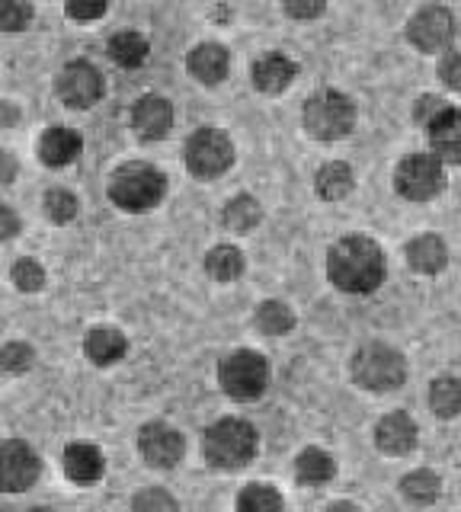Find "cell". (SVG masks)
<instances>
[{
	"label": "cell",
	"mask_w": 461,
	"mask_h": 512,
	"mask_svg": "<svg viewBox=\"0 0 461 512\" xmlns=\"http://www.w3.org/2000/svg\"><path fill=\"white\" fill-rule=\"evenodd\" d=\"M109 0H65V10L71 20H100Z\"/></svg>",
	"instance_id": "35"
},
{
	"label": "cell",
	"mask_w": 461,
	"mask_h": 512,
	"mask_svg": "<svg viewBox=\"0 0 461 512\" xmlns=\"http://www.w3.org/2000/svg\"><path fill=\"white\" fill-rule=\"evenodd\" d=\"M148 39L138 36V32H119V36L109 39V58H113L119 68H138V64L148 61Z\"/></svg>",
	"instance_id": "22"
},
{
	"label": "cell",
	"mask_w": 461,
	"mask_h": 512,
	"mask_svg": "<svg viewBox=\"0 0 461 512\" xmlns=\"http://www.w3.org/2000/svg\"><path fill=\"white\" fill-rule=\"evenodd\" d=\"M58 96L71 109H90L103 96V77L90 61H71L58 74Z\"/></svg>",
	"instance_id": "10"
},
{
	"label": "cell",
	"mask_w": 461,
	"mask_h": 512,
	"mask_svg": "<svg viewBox=\"0 0 461 512\" xmlns=\"http://www.w3.org/2000/svg\"><path fill=\"white\" fill-rule=\"evenodd\" d=\"M205 272H209L215 282H234L244 272L241 250H234V247H215V250H209V256H205Z\"/></svg>",
	"instance_id": "25"
},
{
	"label": "cell",
	"mask_w": 461,
	"mask_h": 512,
	"mask_svg": "<svg viewBox=\"0 0 461 512\" xmlns=\"http://www.w3.org/2000/svg\"><path fill=\"white\" fill-rule=\"evenodd\" d=\"M29 23H33V7L26 0H0V29L23 32Z\"/></svg>",
	"instance_id": "32"
},
{
	"label": "cell",
	"mask_w": 461,
	"mask_h": 512,
	"mask_svg": "<svg viewBox=\"0 0 461 512\" xmlns=\"http://www.w3.org/2000/svg\"><path fill=\"white\" fill-rule=\"evenodd\" d=\"M452 36H455V16L445 7H426L407 23V39L426 55L442 52L452 42Z\"/></svg>",
	"instance_id": "11"
},
{
	"label": "cell",
	"mask_w": 461,
	"mask_h": 512,
	"mask_svg": "<svg viewBox=\"0 0 461 512\" xmlns=\"http://www.w3.org/2000/svg\"><path fill=\"white\" fill-rule=\"evenodd\" d=\"M375 442L385 455H407L417 448V423L407 413H388L375 429Z\"/></svg>",
	"instance_id": "14"
},
{
	"label": "cell",
	"mask_w": 461,
	"mask_h": 512,
	"mask_svg": "<svg viewBox=\"0 0 461 512\" xmlns=\"http://www.w3.org/2000/svg\"><path fill=\"white\" fill-rule=\"evenodd\" d=\"M17 231H20V218H17V212H13V208H7V205H0V240L17 237Z\"/></svg>",
	"instance_id": "40"
},
{
	"label": "cell",
	"mask_w": 461,
	"mask_h": 512,
	"mask_svg": "<svg viewBox=\"0 0 461 512\" xmlns=\"http://www.w3.org/2000/svg\"><path fill=\"white\" fill-rule=\"evenodd\" d=\"M282 4L295 20H314V16H321L327 10V0H282Z\"/></svg>",
	"instance_id": "36"
},
{
	"label": "cell",
	"mask_w": 461,
	"mask_h": 512,
	"mask_svg": "<svg viewBox=\"0 0 461 512\" xmlns=\"http://www.w3.org/2000/svg\"><path fill=\"white\" fill-rule=\"evenodd\" d=\"M10 279L20 292H39V288L45 285V269L36 260H20V263H13Z\"/></svg>",
	"instance_id": "34"
},
{
	"label": "cell",
	"mask_w": 461,
	"mask_h": 512,
	"mask_svg": "<svg viewBox=\"0 0 461 512\" xmlns=\"http://www.w3.org/2000/svg\"><path fill=\"white\" fill-rule=\"evenodd\" d=\"M439 487H442V480L433 471H413L401 480V490L410 503H433L439 496Z\"/></svg>",
	"instance_id": "29"
},
{
	"label": "cell",
	"mask_w": 461,
	"mask_h": 512,
	"mask_svg": "<svg viewBox=\"0 0 461 512\" xmlns=\"http://www.w3.org/2000/svg\"><path fill=\"white\" fill-rule=\"evenodd\" d=\"M138 448H141V455H145V461L154 464V468H173V464H180V458L186 452V442L177 429H170L164 423H148L138 436Z\"/></svg>",
	"instance_id": "12"
},
{
	"label": "cell",
	"mask_w": 461,
	"mask_h": 512,
	"mask_svg": "<svg viewBox=\"0 0 461 512\" xmlns=\"http://www.w3.org/2000/svg\"><path fill=\"white\" fill-rule=\"evenodd\" d=\"M429 141L439 160L449 164H461V112L458 109H442L439 116L429 122Z\"/></svg>",
	"instance_id": "15"
},
{
	"label": "cell",
	"mask_w": 461,
	"mask_h": 512,
	"mask_svg": "<svg viewBox=\"0 0 461 512\" xmlns=\"http://www.w3.org/2000/svg\"><path fill=\"white\" fill-rule=\"evenodd\" d=\"M333 471H337L333 468V458L327 452H321V448H305L295 461V474L301 484H327Z\"/></svg>",
	"instance_id": "24"
},
{
	"label": "cell",
	"mask_w": 461,
	"mask_h": 512,
	"mask_svg": "<svg viewBox=\"0 0 461 512\" xmlns=\"http://www.w3.org/2000/svg\"><path fill=\"white\" fill-rule=\"evenodd\" d=\"M173 125V106L164 96H141L132 109V128L138 138L161 141Z\"/></svg>",
	"instance_id": "13"
},
{
	"label": "cell",
	"mask_w": 461,
	"mask_h": 512,
	"mask_svg": "<svg viewBox=\"0 0 461 512\" xmlns=\"http://www.w3.org/2000/svg\"><path fill=\"white\" fill-rule=\"evenodd\" d=\"M167 192V176L151 164H125L109 180V199L125 212H148Z\"/></svg>",
	"instance_id": "3"
},
{
	"label": "cell",
	"mask_w": 461,
	"mask_h": 512,
	"mask_svg": "<svg viewBox=\"0 0 461 512\" xmlns=\"http://www.w3.org/2000/svg\"><path fill=\"white\" fill-rule=\"evenodd\" d=\"M45 215H49L55 224H68L77 218V196L68 189H52L45 192Z\"/></svg>",
	"instance_id": "31"
},
{
	"label": "cell",
	"mask_w": 461,
	"mask_h": 512,
	"mask_svg": "<svg viewBox=\"0 0 461 512\" xmlns=\"http://www.w3.org/2000/svg\"><path fill=\"white\" fill-rule=\"evenodd\" d=\"M442 80H445V84H449L452 90L461 93V52H455V55L445 58V64H442Z\"/></svg>",
	"instance_id": "39"
},
{
	"label": "cell",
	"mask_w": 461,
	"mask_h": 512,
	"mask_svg": "<svg viewBox=\"0 0 461 512\" xmlns=\"http://www.w3.org/2000/svg\"><path fill=\"white\" fill-rule=\"evenodd\" d=\"M202 455L221 471L244 468V464L257 455V429L244 420H218L215 426L205 429Z\"/></svg>",
	"instance_id": "2"
},
{
	"label": "cell",
	"mask_w": 461,
	"mask_h": 512,
	"mask_svg": "<svg viewBox=\"0 0 461 512\" xmlns=\"http://www.w3.org/2000/svg\"><path fill=\"white\" fill-rule=\"evenodd\" d=\"M234 160V144L225 132L218 128H199L186 144V167L193 170L202 180L221 176Z\"/></svg>",
	"instance_id": "8"
},
{
	"label": "cell",
	"mask_w": 461,
	"mask_h": 512,
	"mask_svg": "<svg viewBox=\"0 0 461 512\" xmlns=\"http://www.w3.org/2000/svg\"><path fill=\"white\" fill-rule=\"evenodd\" d=\"M125 349H129V343H125V336L116 327L90 330L87 343H84V352L93 365H113L125 356Z\"/></svg>",
	"instance_id": "21"
},
{
	"label": "cell",
	"mask_w": 461,
	"mask_h": 512,
	"mask_svg": "<svg viewBox=\"0 0 461 512\" xmlns=\"http://www.w3.org/2000/svg\"><path fill=\"white\" fill-rule=\"evenodd\" d=\"M356 106L340 90H324L305 103V128L321 141H337L353 132Z\"/></svg>",
	"instance_id": "5"
},
{
	"label": "cell",
	"mask_w": 461,
	"mask_h": 512,
	"mask_svg": "<svg viewBox=\"0 0 461 512\" xmlns=\"http://www.w3.org/2000/svg\"><path fill=\"white\" fill-rule=\"evenodd\" d=\"M394 183H397V192L410 202L436 199L445 186L442 160L436 154H410L407 160H401V167H397Z\"/></svg>",
	"instance_id": "7"
},
{
	"label": "cell",
	"mask_w": 461,
	"mask_h": 512,
	"mask_svg": "<svg viewBox=\"0 0 461 512\" xmlns=\"http://www.w3.org/2000/svg\"><path fill=\"white\" fill-rule=\"evenodd\" d=\"M407 263L417 269V272H426V276H436V272L445 269L449 263V250H445V240L436 237V234H423L417 237L413 244L407 247Z\"/></svg>",
	"instance_id": "20"
},
{
	"label": "cell",
	"mask_w": 461,
	"mask_h": 512,
	"mask_svg": "<svg viewBox=\"0 0 461 512\" xmlns=\"http://www.w3.org/2000/svg\"><path fill=\"white\" fill-rule=\"evenodd\" d=\"M237 509L244 512H266V509H282V496L269 484H250L241 496H237Z\"/></svg>",
	"instance_id": "30"
},
{
	"label": "cell",
	"mask_w": 461,
	"mask_h": 512,
	"mask_svg": "<svg viewBox=\"0 0 461 512\" xmlns=\"http://www.w3.org/2000/svg\"><path fill=\"white\" fill-rule=\"evenodd\" d=\"M353 378L365 391H397L407 378V362L397 349L385 343H369L356 352Z\"/></svg>",
	"instance_id": "4"
},
{
	"label": "cell",
	"mask_w": 461,
	"mask_h": 512,
	"mask_svg": "<svg viewBox=\"0 0 461 512\" xmlns=\"http://www.w3.org/2000/svg\"><path fill=\"white\" fill-rule=\"evenodd\" d=\"M228 68H231V58L218 42L196 45L193 52H189V74L202 80V84H221Z\"/></svg>",
	"instance_id": "18"
},
{
	"label": "cell",
	"mask_w": 461,
	"mask_h": 512,
	"mask_svg": "<svg viewBox=\"0 0 461 512\" xmlns=\"http://www.w3.org/2000/svg\"><path fill=\"white\" fill-rule=\"evenodd\" d=\"M257 327L266 336H282L295 327V314L289 304H282V301H263L257 308Z\"/></svg>",
	"instance_id": "28"
},
{
	"label": "cell",
	"mask_w": 461,
	"mask_h": 512,
	"mask_svg": "<svg viewBox=\"0 0 461 512\" xmlns=\"http://www.w3.org/2000/svg\"><path fill=\"white\" fill-rule=\"evenodd\" d=\"M33 359H36L33 346H26V343H7L4 349H0V372L20 375V372H26L29 365H33Z\"/></svg>",
	"instance_id": "33"
},
{
	"label": "cell",
	"mask_w": 461,
	"mask_h": 512,
	"mask_svg": "<svg viewBox=\"0 0 461 512\" xmlns=\"http://www.w3.org/2000/svg\"><path fill=\"white\" fill-rule=\"evenodd\" d=\"M225 224L231 231H237V234H250L253 228L260 224V218H263V212H260V202L257 199H250V196H237V199H231L228 205H225Z\"/></svg>",
	"instance_id": "26"
},
{
	"label": "cell",
	"mask_w": 461,
	"mask_h": 512,
	"mask_svg": "<svg viewBox=\"0 0 461 512\" xmlns=\"http://www.w3.org/2000/svg\"><path fill=\"white\" fill-rule=\"evenodd\" d=\"M314 186H317V192H321V199L337 202V199L353 192V170H349L346 164H340V160H333V164H324L321 170H317Z\"/></svg>",
	"instance_id": "23"
},
{
	"label": "cell",
	"mask_w": 461,
	"mask_h": 512,
	"mask_svg": "<svg viewBox=\"0 0 461 512\" xmlns=\"http://www.w3.org/2000/svg\"><path fill=\"white\" fill-rule=\"evenodd\" d=\"M17 170H20L17 157H13L10 151H0V183H13V180H17Z\"/></svg>",
	"instance_id": "41"
},
{
	"label": "cell",
	"mask_w": 461,
	"mask_h": 512,
	"mask_svg": "<svg viewBox=\"0 0 461 512\" xmlns=\"http://www.w3.org/2000/svg\"><path fill=\"white\" fill-rule=\"evenodd\" d=\"M218 381L234 400H257L269 384V365L260 352L237 349L218 365Z\"/></svg>",
	"instance_id": "6"
},
{
	"label": "cell",
	"mask_w": 461,
	"mask_h": 512,
	"mask_svg": "<svg viewBox=\"0 0 461 512\" xmlns=\"http://www.w3.org/2000/svg\"><path fill=\"white\" fill-rule=\"evenodd\" d=\"M132 506L138 512L141 509H177V500H173V496H167V493H161V490H145V493L135 496Z\"/></svg>",
	"instance_id": "37"
},
{
	"label": "cell",
	"mask_w": 461,
	"mask_h": 512,
	"mask_svg": "<svg viewBox=\"0 0 461 512\" xmlns=\"http://www.w3.org/2000/svg\"><path fill=\"white\" fill-rule=\"evenodd\" d=\"M327 276L343 292H375L385 279V256L369 237H343L327 256Z\"/></svg>",
	"instance_id": "1"
},
{
	"label": "cell",
	"mask_w": 461,
	"mask_h": 512,
	"mask_svg": "<svg viewBox=\"0 0 461 512\" xmlns=\"http://www.w3.org/2000/svg\"><path fill=\"white\" fill-rule=\"evenodd\" d=\"M442 109H449V103H445V100H439V96H423V100H420V106H417V119L429 128V122H433L436 116H439V112Z\"/></svg>",
	"instance_id": "38"
},
{
	"label": "cell",
	"mask_w": 461,
	"mask_h": 512,
	"mask_svg": "<svg viewBox=\"0 0 461 512\" xmlns=\"http://www.w3.org/2000/svg\"><path fill=\"white\" fill-rule=\"evenodd\" d=\"M429 404L439 416L452 420L461 413V381L458 378H436L433 388H429Z\"/></svg>",
	"instance_id": "27"
},
{
	"label": "cell",
	"mask_w": 461,
	"mask_h": 512,
	"mask_svg": "<svg viewBox=\"0 0 461 512\" xmlns=\"http://www.w3.org/2000/svg\"><path fill=\"white\" fill-rule=\"evenodd\" d=\"M65 474L74 484H93L103 477V455L87 442H74L65 448Z\"/></svg>",
	"instance_id": "19"
},
{
	"label": "cell",
	"mask_w": 461,
	"mask_h": 512,
	"mask_svg": "<svg viewBox=\"0 0 461 512\" xmlns=\"http://www.w3.org/2000/svg\"><path fill=\"white\" fill-rule=\"evenodd\" d=\"M42 461L20 439L0 442V493H23L39 480Z\"/></svg>",
	"instance_id": "9"
},
{
	"label": "cell",
	"mask_w": 461,
	"mask_h": 512,
	"mask_svg": "<svg viewBox=\"0 0 461 512\" xmlns=\"http://www.w3.org/2000/svg\"><path fill=\"white\" fill-rule=\"evenodd\" d=\"M81 148H84L81 135L71 132L65 125H55L39 138V157H42V164H49V167H68L71 160H77Z\"/></svg>",
	"instance_id": "16"
},
{
	"label": "cell",
	"mask_w": 461,
	"mask_h": 512,
	"mask_svg": "<svg viewBox=\"0 0 461 512\" xmlns=\"http://www.w3.org/2000/svg\"><path fill=\"white\" fill-rule=\"evenodd\" d=\"M295 74H298V68H295L292 58H285L279 52H269L253 64V87L263 90V93H282L295 80Z\"/></svg>",
	"instance_id": "17"
}]
</instances>
